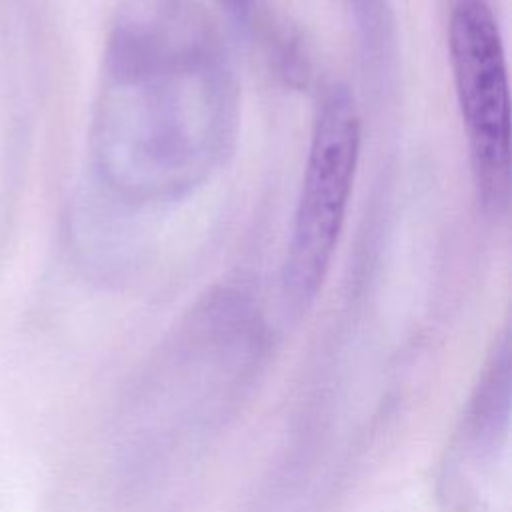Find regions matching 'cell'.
<instances>
[{"label":"cell","mask_w":512,"mask_h":512,"mask_svg":"<svg viewBox=\"0 0 512 512\" xmlns=\"http://www.w3.org/2000/svg\"><path fill=\"white\" fill-rule=\"evenodd\" d=\"M448 48L478 198L500 212L510 194V90L500 28L486 0H458Z\"/></svg>","instance_id":"obj_2"},{"label":"cell","mask_w":512,"mask_h":512,"mask_svg":"<svg viewBox=\"0 0 512 512\" xmlns=\"http://www.w3.org/2000/svg\"><path fill=\"white\" fill-rule=\"evenodd\" d=\"M220 6L226 10V14L238 24V26H248L252 18V6L254 0H218Z\"/></svg>","instance_id":"obj_3"},{"label":"cell","mask_w":512,"mask_h":512,"mask_svg":"<svg viewBox=\"0 0 512 512\" xmlns=\"http://www.w3.org/2000/svg\"><path fill=\"white\" fill-rule=\"evenodd\" d=\"M360 152V114L348 88L322 100L314 122L292 238L284 260V290L308 302L320 290L342 232Z\"/></svg>","instance_id":"obj_1"}]
</instances>
